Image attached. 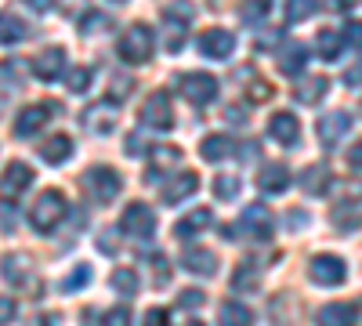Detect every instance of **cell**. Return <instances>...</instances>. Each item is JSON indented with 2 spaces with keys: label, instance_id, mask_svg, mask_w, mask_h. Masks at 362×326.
<instances>
[{
  "label": "cell",
  "instance_id": "obj_34",
  "mask_svg": "<svg viewBox=\"0 0 362 326\" xmlns=\"http://www.w3.org/2000/svg\"><path fill=\"white\" fill-rule=\"evenodd\" d=\"M264 11H268V0H247L239 15H243V22H247V25H257V22L264 18Z\"/></svg>",
  "mask_w": 362,
  "mask_h": 326
},
{
  "label": "cell",
  "instance_id": "obj_38",
  "mask_svg": "<svg viewBox=\"0 0 362 326\" xmlns=\"http://www.w3.org/2000/svg\"><path fill=\"white\" fill-rule=\"evenodd\" d=\"M87 87H90V69H73V73H69V91L83 95Z\"/></svg>",
  "mask_w": 362,
  "mask_h": 326
},
{
  "label": "cell",
  "instance_id": "obj_12",
  "mask_svg": "<svg viewBox=\"0 0 362 326\" xmlns=\"http://www.w3.org/2000/svg\"><path fill=\"white\" fill-rule=\"evenodd\" d=\"M29 185H33V167L29 163H11L4 177H0V192L4 196H22Z\"/></svg>",
  "mask_w": 362,
  "mask_h": 326
},
{
  "label": "cell",
  "instance_id": "obj_33",
  "mask_svg": "<svg viewBox=\"0 0 362 326\" xmlns=\"http://www.w3.org/2000/svg\"><path fill=\"white\" fill-rule=\"evenodd\" d=\"M87 283H90V269H87V264H76V272L62 279V290H66V293H76V290H83Z\"/></svg>",
  "mask_w": 362,
  "mask_h": 326
},
{
  "label": "cell",
  "instance_id": "obj_50",
  "mask_svg": "<svg viewBox=\"0 0 362 326\" xmlns=\"http://www.w3.org/2000/svg\"><path fill=\"white\" fill-rule=\"evenodd\" d=\"M58 319L54 315H40V319H33V326H54Z\"/></svg>",
  "mask_w": 362,
  "mask_h": 326
},
{
  "label": "cell",
  "instance_id": "obj_31",
  "mask_svg": "<svg viewBox=\"0 0 362 326\" xmlns=\"http://www.w3.org/2000/svg\"><path fill=\"white\" fill-rule=\"evenodd\" d=\"M185 29L189 22H177L167 15V51H181V44H185Z\"/></svg>",
  "mask_w": 362,
  "mask_h": 326
},
{
  "label": "cell",
  "instance_id": "obj_24",
  "mask_svg": "<svg viewBox=\"0 0 362 326\" xmlns=\"http://www.w3.org/2000/svg\"><path fill=\"white\" fill-rule=\"evenodd\" d=\"M40 156H44L47 163H66V160L73 156V141H69L66 134H51V138L40 145Z\"/></svg>",
  "mask_w": 362,
  "mask_h": 326
},
{
  "label": "cell",
  "instance_id": "obj_6",
  "mask_svg": "<svg viewBox=\"0 0 362 326\" xmlns=\"http://www.w3.org/2000/svg\"><path fill=\"white\" fill-rule=\"evenodd\" d=\"M308 272H312V283H319V286H341L348 276V264L334 254H319V257H312Z\"/></svg>",
  "mask_w": 362,
  "mask_h": 326
},
{
  "label": "cell",
  "instance_id": "obj_25",
  "mask_svg": "<svg viewBox=\"0 0 362 326\" xmlns=\"http://www.w3.org/2000/svg\"><path fill=\"white\" fill-rule=\"evenodd\" d=\"M218 322L221 326H254V312L247 305H239V301H225L218 308Z\"/></svg>",
  "mask_w": 362,
  "mask_h": 326
},
{
  "label": "cell",
  "instance_id": "obj_49",
  "mask_svg": "<svg viewBox=\"0 0 362 326\" xmlns=\"http://www.w3.org/2000/svg\"><path fill=\"white\" fill-rule=\"evenodd\" d=\"M29 4H33V11H40V15H44V11L51 8V0H29Z\"/></svg>",
  "mask_w": 362,
  "mask_h": 326
},
{
  "label": "cell",
  "instance_id": "obj_20",
  "mask_svg": "<svg viewBox=\"0 0 362 326\" xmlns=\"http://www.w3.org/2000/svg\"><path fill=\"white\" fill-rule=\"evenodd\" d=\"M83 124L95 131V134H109L116 127V102L112 105H90L83 112Z\"/></svg>",
  "mask_w": 362,
  "mask_h": 326
},
{
  "label": "cell",
  "instance_id": "obj_47",
  "mask_svg": "<svg viewBox=\"0 0 362 326\" xmlns=\"http://www.w3.org/2000/svg\"><path fill=\"white\" fill-rule=\"evenodd\" d=\"M127 153H145V141L134 134V138H127Z\"/></svg>",
  "mask_w": 362,
  "mask_h": 326
},
{
  "label": "cell",
  "instance_id": "obj_52",
  "mask_svg": "<svg viewBox=\"0 0 362 326\" xmlns=\"http://www.w3.org/2000/svg\"><path fill=\"white\" fill-rule=\"evenodd\" d=\"M185 326H203V322H185Z\"/></svg>",
  "mask_w": 362,
  "mask_h": 326
},
{
  "label": "cell",
  "instance_id": "obj_15",
  "mask_svg": "<svg viewBox=\"0 0 362 326\" xmlns=\"http://www.w3.org/2000/svg\"><path fill=\"white\" fill-rule=\"evenodd\" d=\"M305 66H308V51H305V44L286 40V44L279 47V69H283L286 76H300V73H305Z\"/></svg>",
  "mask_w": 362,
  "mask_h": 326
},
{
  "label": "cell",
  "instance_id": "obj_28",
  "mask_svg": "<svg viewBox=\"0 0 362 326\" xmlns=\"http://www.w3.org/2000/svg\"><path fill=\"white\" fill-rule=\"evenodd\" d=\"M112 290L124 293V298H134V293H138V276L131 269H116L112 272Z\"/></svg>",
  "mask_w": 362,
  "mask_h": 326
},
{
  "label": "cell",
  "instance_id": "obj_3",
  "mask_svg": "<svg viewBox=\"0 0 362 326\" xmlns=\"http://www.w3.org/2000/svg\"><path fill=\"white\" fill-rule=\"evenodd\" d=\"M83 185L90 192V199H98V203H112L119 196V174L112 167H90L83 174Z\"/></svg>",
  "mask_w": 362,
  "mask_h": 326
},
{
  "label": "cell",
  "instance_id": "obj_2",
  "mask_svg": "<svg viewBox=\"0 0 362 326\" xmlns=\"http://www.w3.org/2000/svg\"><path fill=\"white\" fill-rule=\"evenodd\" d=\"M153 47H156L153 29L138 22V25H131L127 33H124V40H119V58L131 62V66H145L148 58H153Z\"/></svg>",
  "mask_w": 362,
  "mask_h": 326
},
{
  "label": "cell",
  "instance_id": "obj_51",
  "mask_svg": "<svg viewBox=\"0 0 362 326\" xmlns=\"http://www.w3.org/2000/svg\"><path fill=\"white\" fill-rule=\"evenodd\" d=\"M337 4H341V8H344V11H355V8H358V4H362V0H337Z\"/></svg>",
  "mask_w": 362,
  "mask_h": 326
},
{
  "label": "cell",
  "instance_id": "obj_43",
  "mask_svg": "<svg viewBox=\"0 0 362 326\" xmlns=\"http://www.w3.org/2000/svg\"><path fill=\"white\" fill-rule=\"evenodd\" d=\"M15 312H18V308H15V301H11V298H0V326L11 322V319H15Z\"/></svg>",
  "mask_w": 362,
  "mask_h": 326
},
{
  "label": "cell",
  "instance_id": "obj_11",
  "mask_svg": "<svg viewBox=\"0 0 362 326\" xmlns=\"http://www.w3.org/2000/svg\"><path fill=\"white\" fill-rule=\"evenodd\" d=\"M51 112H54V105H29V109H22L18 120H15V134H18V138L37 134V131L51 120Z\"/></svg>",
  "mask_w": 362,
  "mask_h": 326
},
{
  "label": "cell",
  "instance_id": "obj_32",
  "mask_svg": "<svg viewBox=\"0 0 362 326\" xmlns=\"http://www.w3.org/2000/svg\"><path fill=\"white\" fill-rule=\"evenodd\" d=\"M315 15V0H286V18L290 22H305Z\"/></svg>",
  "mask_w": 362,
  "mask_h": 326
},
{
  "label": "cell",
  "instance_id": "obj_29",
  "mask_svg": "<svg viewBox=\"0 0 362 326\" xmlns=\"http://www.w3.org/2000/svg\"><path fill=\"white\" fill-rule=\"evenodd\" d=\"M214 196H218L221 203H232V199L239 196V177H232V174H218V177H214Z\"/></svg>",
  "mask_w": 362,
  "mask_h": 326
},
{
  "label": "cell",
  "instance_id": "obj_36",
  "mask_svg": "<svg viewBox=\"0 0 362 326\" xmlns=\"http://www.w3.org/2000/svg\"><path fill=\"white\" fill-rule=\"evenodd\" d=\"M337 199H362V182H334Z\"/></svg>",
  "mask_w": 362,
  "mask_h": 326
},
{
  "label": "cell",
  "instance_id": "obj_42",
  "mask_svg": "<svg viewBox=\"0 0 362 326\" xmlns=\"http://www.w3.org/2000/svg\"><path fill=\"white\" fill-rule=\"evenodd\" d=\"M344 44H351V47H358L362 51V22H348V29H344Z\"/></svg>",
  "mask_w": 362,
  "mask_h": 326
},
{
  "label": "cell",
  "instance_id": "obj_21",
  "mask_svg": "<svg viewBox=\"0 0 362 326\" xmlns=\"http://www.w3.org/2000/svg\"><path fill=\"white\" fill-rule=\"evenodd\" d=\"M196 185H199V177H196L192 170H181V174L174 177V182L163 189V203H181L185 196H192V192H196Z\"/></svg>",
  "mask_w": 362,
  "mask_h": 326
},
{
  "label": "cell",
  "instance_id": "obj_9",
  "mask_svg": "<svg viewBox=\"0 0 362 326\" xmlns=\"http://www.w3.org/2000/svg\"><path fill=\"white\" fill-rule=\"evenodd\" d=\"M272 228H276V221H272L268 206H261V203H250L247 211H243V232H247V235H254V240H268V235H272Z\"/></svg>",
  "mask_w": 362,
  "mask_h": 326
},
{
  "label": "cell",
  "instance_id": "obj_44",
  "mask_svg": "<svg viewBox=\"0 0 362 326\" xmlns=\"http://www.w3.org/2000/svg\"><path fill=\"white\" fill-rule=\"evenodd\" d=\"M344 83H348V87H358V83H362V62H355V66L344 73Z\"/></svg>",
  "mask_w": 362,
  "mask_h": 326
},
{
  "label": "cell",
  "instance_id": "obj_37",
  "mask_svg": "<svg viewBox=\"0 0 362 326\" xmlns=\"http://www.w3.org/2000/svg\"><path fill=\"white\" fill-rule=\"evenodd\" d=\"M102 326H131V308H109L102 315Z\"/></svg>",
  "mask_w": 362,
  "mask_h": 326
},
{
  "label": "cell",
  "instance_id": "obj_48",
  "mask_svg": "<svg viewBox=\"0 0 362 326\" xmlns=\"http://www.w3.org/2000/svg\"><path fill=\"white\" fill-rule=\"evenodd\" d=\"M300 225H308V218H300V211H290V228H300Z\"/></svg>",
  "mask_w": 362,
  "mask_h": 326
},
{
  "label": "cell",
  "instance_id": "obj_26",
  "mask_svg": "<svg viewBox=\"0 0 362 326\" xmlns=\"http://www.w3.org/2000/svg\"><path fill=\"white\" fill-rule=\"evenodd\" d=\"M341 47H344V40H341V33H334V29H322V33L315 37V54L322 58V62H334V58L341 54Z\"/></svg>",
  "mask_w": 362,
  "mask_h": 326
},
{
  "label": "cell",
  "instance_id": "obj_19",
  "mask_svg": "<svg viewBox=\"0 0 362 326\" xmlns=\"http://www.w3.org/2000/svg\"><path fill=\"white\" fill-rule=\"evenodd\" d=\"M257 185H261V192H286V185H290V170H286V163H268V167H261V174H257Z\"/></svg>",
  "mask_w": 362,
  "mask_h": 326
},
{
  "label": "cell",
  "instance_id": "obj_5",
  "mask_svg": "<svg viewBox=\"0 0 362 326\" xmlns=\"http://www.w3.org/2000/svg\"><path fill=\"white\" fill-rule=\"evenodd\" d=\"M138 120H141V127H148V131H170V127H174V109H170L167 95L145 98V105H141V112H138Z\"/></svg>",
  "mask_w": 362,
  "mask_h": 326
},
{
  "label": "cell",
  "instance_id": "obj_18",
  "mask_svg": "<svg viewBox=\"0 0 362 326\" xmlns=\"http://www.w3.org/2000/svg\"><path fill=\"white\" fill-rule=\"evenodd\" d=\"M210 221H214V214H210L206 206H196L192 214H185L174 225V235H177V240H192V235H199L203 228H210Z\"/></svg>",
  "mask_w": 362,
  "mask_h": 326
},
{
  "label": "cell",
  "instance_id": "obj_46",
  "mask_svg": "<svg viewBox=\"0 0 362 326\" xmlns=\"http://www.w3.org/2000/svg\"><path fill=\"white\" fill-rule=\"evenodd\" d=\"M268 95H272V91H268V83H261V80L250 87V102H264Z\"/></svg>",
  "mask_w": 362,
  "mask_h": 326
},
{
  "label": "cell",
  "instance_id": "obj_30",
  "mask_svg": "<svg viewBox=\"0 0 362 326\" xmlns=\"http://www.w3.org/2000/svg\"><path fill=\"white\" fill-rule=\"evenodd\" d=\"M25 37V25L18 22V18H0V44H18Z\"/></svg>",
  "mask_w": 362,
  "mask_h": 326
},
{
  "label": "cell",
  "instance_id": "obj_41",
  "mask_svg": "<svg viewBox=\"0 0 362 326\" xmlns=\"http://www.w3.org/2000/svg\"><path fill=\"white\" fill-rule=\"evenodd\" d=\"M181 308H199L203 305V290H181Z\"/></svg>",
  "mask_w": 362,
  "mask_h": 326
},
{
  "label": "cell",
  "instance_id": "obj_40",
  "mask_svg": "<svg viewBox=\"0 0 362 326\" xmlns=\"http://www.w3.org/2000/svg\"><path fill=\"white\" fill-rule=\"evenodd\" d=\"M247 272H250L247 264L235 272V279H232V283H235V290H243V286H247V290H257V276H247Z\"/></svg>",
  "mask_w": 362,
  "mask_h": 326
},
{
  "label": "cell",
  "instance_id": "obj_1",
  "mask_svg": "<svg viewBox=\"0 0 362 326\" xmlns=\"http://www.w3.org/2000/svg\"><path fill=\"white\" fill-rule=\"evenodd\" d=\"M69 214V203L66 196L58 192V189H47L37 203H33V211H29V225H33L37 232H51L58 221H62Z\"/></svg>",
  "mask_w": 362,
  "mask_h": 326
},
{
  "label": "cell",
  "instance_id": "obj_16",
  "mask_svg": "<svg viewBox=\"0 0 362 326\" xmlns=\"http://www.w3.org/2000/svg\"><path fill=\"white\" fill-rule=\"evenodd\" d=\"M355 319H358V308L348 301H334V305L319 308V315H315L319 326H355Z\"/></svg>",
  "mask_w": 362,
  "mask_h": 326
},
{
  "label": "cell",
  "instance_id": "obj_14",
  "mask_svg": "<svg viewBox=\"0 0 362 326\" xmlns=\"http://www.w3.org/2000/svg\"><path fill=\"white\" fill-rule=\"evenodd\" d=\"M268 134L276 138L279 145H297V138H300L297 116H293V112H276V116L268 120Z\"/></svg>",
  "mask_w": 362,
  "mask_h": 326
},
{
  "label": "cell",
  "instance_id": "obj_39",
  "mask_svg": "<svg viewBox=\"0 0 362 326\" xmlns=\"http://www.w3.org/2000/svg\"><path fill=\"white\" fill-rule=\"evenodd\" d=\"M167 322H170L167 308H148V312H145V319H141V326H167Z\"/></svg>",
  "mask_w": 362,
  "mask_h": 326
},
{
  "label": "cell",
  "instance_id": "obj_27",
  "mask_svg": "<svg viewBox=\"0 0 362 326\" xmlns=\"http://www.w3.org/2000/svg\"><path fill=\"white\" fill-rule=\"evenodd\" d=\"M326 87H329L326 76H308L305 83L297 87V102H300V105H315V102L326 95Z\"/></svg>",
  "mask_w": 362,
  "mask_h": 326
},
{
  "label": "cell",
  "instance_id": "obj_53",
  "mask_svg": "<svg viewBox=\"0 0 362 326\" xmlns=\"http://www.w3.org/2000/svg\"><path fill=\"white\" fill-rule=\"evenodd\" d=\"M112 4H124V0H112Z\"/></svg>",
  "mask_w": 362,
  "mask_h": 326
},
{
  "label": "cell",
  "instance_id": "obj_8",
  "mask_svg": "<svg viewBox=\"0 0 362 326\" xmlns=\"http://www.w3.org/2000/svg\"><path fill=\"white\" fill-rule=\"evenodd\" d=\"M348 124H351V116L344 112V109H337V112H326L322 120H319V141L326 145V149H334V145L348 134Z\"/></svg>",
  "mask_w": 362,
  "mask_h": 326
},
{
  "label": "cell",
  "instance_id": "obj_10",
  "mask_svg": "<svg viewBox=\"0 0 362 326\" xmlns=\"http://www.w3.org/2000/svg\"><path fill=\"white\" fill-rule=\"evenodd\" d=\"M199 51L206 58H228L235 51V37L228 33V29H206V33L199 37Z\"/></svg>",
  "mask_w": 362,
  "mask_h": 326
},
{
  "label": "cell",
  "instance_id": "obj_45",
  "mask_svg": "<svg viewBox=\"0 0 362 326\" xmlns=\"http://www.w3.org/2000/svg\"><path fill=\"white\" fill-rule=\"evenodd\" d=\"M348 163H351L355 170H362V141H355L351 149H348Z\"/></svg>",
  "mask_w": 362,
  "mask_h": 326
},
{
  "label": "cell",
  "instance_id": "obj_13",
  "mask_svg": "<svg viewBox=\"0 0 362 326\" xmlns=\"http://www.w3.org/2000/svg\"><path fill=\"white\" fill-rule=\"evenodd\" d=\"M62 69H66V51L62 47H44L40 51V58H37V80H44V83H51V80H58L62 76Z\"/></svg>",
  "mask_w": 362,
  "mask_h": 326
},
{
  "label": "cell",
  "instance_id": "obj_17",
  "mask_svg": "<svg viewBox=\"0 0 362 326\" xmlns=\"http://www.w3.org/2000/svg\"><path fill=\"white\" fill-rule=\"evenodd\" d=\"M181 264H185L189 272L196 276H214L218 272V254H210L203 247H185V254H181Z\"/></svg>",
  "mask_w": 362,
  "mask_h": 326
},
{
  "label": "cell",
  "instance_id": "obj_7",
  "mask_svg": "<svg viewBox=\"0 0 362 326\" xmlns=\"http://www.w3.org/2000/svg\"><path fill=\"white\" fill-rule=\"evenodd\" d=\"M181 95L192 105H210L218 98V80L210 73H189V76H181Z\"/></svg>",
  "mask_w": 362,
  "mask_h": 326
},
{
  "label": "cell",
  "instance_id": "obj_4",
  "mask_svg": "<svg viewBox=\"0 0 362 326\" xmlns=\"http://www.w3.org/2000/svg\"><path fill=\"white\" fill-rule=\"evenodd\" d=\"M119 232L134 235V240H148V235L156 232L153 206H148V203H131L127 211H124V218H119Z\"/></svg>",
  "mask_w": 362,
  "mask_h": 326
},
{
  "label": "cell",
  "instance_id": "obj_35",
  "mask_svg": "<svg viewBox=\"0 0 362 326\" xmlns=\"http://www.w3.org/2000/svg\"><path fill=\"white\" fill-rule=\"evenodd\" d=\"M112 22H109V15H98V11H90V15H83V22H80V29H83V37L87 33H98V29H109Z\"/></svg>",
  "mask_w": 362,
  "mask_h": 326
},
{
  "label": "cell",
  "instance_id": "obj_22",
  "mask_svg": "<svg viewBox=\"0 0 362 326\" xmlns=\"http://www.w3.org/2000/svg\"><path fill=\"white\" fill-rule=\"evenodd\" d=\"M199 153H203L206 163H221V160L232 156V138L228 134H210V138H203Z\"/></svg>",
  "mask_w": 362,
  "mask_h": 326
},
{
  "label": "cell",
  "instance_id": "obj_23",
  "mask_svg": "<svg viewBox=\"0 0 362 326\" xmlns=\"http://www.w3.org/2000/svg\"><path fill=\"white\" fill-rule=\"evenodd\" d=\"M326 185H334L329 182V167L326 163H315V167H308L305 174H300V189H305L308 196H322Z\"/></svg>",
  "mask_w": 362,
  "mask_h": 326
}]
</instances>
